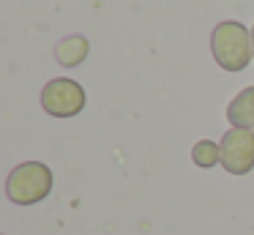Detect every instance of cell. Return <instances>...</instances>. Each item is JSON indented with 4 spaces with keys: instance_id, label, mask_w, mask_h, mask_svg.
Masks as SVG:
<instances>
[{
    "instance_id": "1",
    "label": "cell",
    "mask_w": 254,
    "mask_h": 235,
    "mask_svg": "<svg viewBox=\"0 0 254 235\" xmlns=\"http://www.w3.org/2000/svg\"><path fill=\"white\" fill-rule=\"evenodd\" d=\"M210 49H213L216 63L224 71H243L249 60L254 58L252 52V30L241 22H219L210 33Z\"/></svg>"
},
{
    "instance_id": "2",
    "label": "cell",
    "mask_w": 254,
    "mask_h": 235,
    "mask_svg": "<svg viewBox=\"0 0 254 235\" xmlns=\"http://www.w3.org/2000/svg\"><path fill=\"white\" fill-rule=\"evenodd\" d=\"M52 191V169L41 161H25L8 172L6 194L17 205H33L41 202Z\"/></svg>"
},
{
    "instance_id": "3",
    "label": "cell",
    "mask_w": 254,
    "mask_h": 235,
    "mask_svg": "<svg viewBox=\"0 0 254 235\" xmlns=\"http://www.w3.org/2000/svg\"><path fill=\"white\" fill-rule=\"evenodd\" d=\"M41 107L52 118H74L85 107V90L79 82L68 79V77H58V79L47 82L41 90Z\"/></svg>"
},
{
    "instance_id": "4",
    "label": "cell",
    "mask_w": 254,
    "mask_h": 235,
    "mask_svg": "<svg viewBox=\"0 0 254 235\" xmlns=\"http://www.w3.org/2000/svg\"><path fill=\"white\" fill-rule=\"evenodd\" d=\"M221 164L230 175H249L254 169V131L230 129L219 142Z\"/></svg>"
},
{
    "instance_id": "5",
    "label": "cell",
    "mask_w": 254,
    "mask_h": 235,
    "mask_svg": "<svg viewBox=\"0 0 254 235\" xmlns=\"http://www.w3.org/2000/svg\"><path fill=\"white\" fill-rule=\"evenodd\" d=\"M227 120L232 129H254V85L243 87L230 104H227Z\"/></svg>"
},
{
    "instance_id": "6",
    "label": "cell",
    "mask_w": 254,
    "mask_h": 235,
    "mask_svg": "<svg viewBox=\"0 0 254 235\" xmlns=\"http://www.w3.org/2000/svg\"><path fill=\"white\" fill-rule=\"evenodd\" d=\"M90 52V44L85 36H66L61 44L55 47V58L61 66H66V69H74V66H79L85 58H88Z\"/></svg>"
},
{
    "instance_id": "7",
    "label": "cell",
    "mask_w": 254,
    "mask_h": 235,
    "mask_svg": "<svg viewBox=\"0 0 254 235\" xmlns=\"http://www.w3.org/2000/svg\"><path fill=\"white\" fill-rule=\"evenodd\" d=\"M191 161L197 164V167H202V169H210V167H216V164H221L219 145L210 142V140H199L197 145L191 148Z\"/></svg>"
},
{
    "instance_id": "8",
    "label": "cell",
    "mask_w": 254,
    "mask_h": 235,
    "mask_svg": "<svg viewBox=\"0 0 254 235\" xmlns=\"http://www.w3.org/2000/svg\"><path fill=\"white\" fill-rule=\"evenodd\" d=\"M252 52H254V27H252Z\"/></svg>"
}]
</instances>
